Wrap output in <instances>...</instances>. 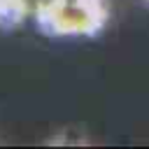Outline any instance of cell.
<instances>
[{
  "label": "cell",
  "instance_id": "obj_1",
  "mask_svg": "<svg viewBox=\"0 0 149 149\" xmlns=\"http://www.w3.org/2000/svg\"><path fill=\"white\" fill-rule=\"evenodd\" d=\"M107 19L102 0H42L37 21L51 35H95Z\"/></svg>",
  "mask_w": 149,
  "mask_h": 149
},
{
  "label": "cell",
  "instance_id": "obj_2",
  "mask_svg": "<svg viewBox=\"0 0 149 149\" xmlns=\"http://www.w3.org/2000/svg\"><path fill=\"white\" fill-rule=\"evenodd\" d=\"M9 14L21 16V14H23V9H21L14 0H0V19H5V16H9Z\"/></svg>",
  "mask_w": 149,
  "mask_h": 149
}]
</instances>
